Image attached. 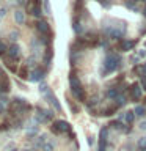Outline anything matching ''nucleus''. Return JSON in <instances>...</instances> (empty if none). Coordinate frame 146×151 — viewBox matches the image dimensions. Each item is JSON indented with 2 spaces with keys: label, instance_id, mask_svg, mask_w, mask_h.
<instances>
[{
  "label": "nucleus",
  "instance_id": "f257e3e1",
  "mask_svg": "<svg viewBox=\"0 0 146 151\" xmlns=\"http://www.w3.org/2000/svg\"><path fill=\"white\" fill-rule=\"evenodd\" d=\"M30 109H31L30 104H27L25 99L16 98L11 104H9V112H11L13 115H19V113H22V112H28Z\"/></svg>",
  "mask_w": 146,
  "mask_h": 151
},
{
  "label": "nucleus",
  "instance_id": "f03ea898",
  "mask_svg": "<svg viewBox=\"0 0 146 151\" xmlns=\"http://www.w3.org/2000/svg\"><path fill=\"white\" fill-rule=\"evenodd\" d=\"M39 91L42 93V96H44V98L47 99V101H49V102L52 104V106L55 107V110H57V112H61V106H60L58 99L55 98V94L52 93V90H50L49 87H47V85L42 83V85H41V88H39Z\"/></svg>",
  "mask_w": 146,
  "mask_h": 151
},
{
  "label": "nucleus",
  "instance_id": "7ed1b4c3",
  "mask_svg": "<svg viewBox=\"0 0 146 151\" xmlns=\"http://www.w3.org/2000/svg\"><path fill=\"white\" fill-rule=\"evenodd\" d=\"M118 57L115 54H108L105 57V60H104V74H108V73H113L116 68H118Z\"/></svg>",
  "mask_w": 146,
  "mask_h": 151
},
{
  "label": "nucleus",
  "instance_id": "20e7f679",
  "mask_svg": "<svg viewBox=\"0 0 146 151\" xmlns=\"http://www.w3.org/2000/svg\"><path fill=\"white\" fill-rule=\"evenodd\" d=\"M69 131H71V126L64 120H57L52 124V132H55V134H63V132H69Z\"/></svg>",
  "mask_w": 146,
  "mask_h": 151
},
{
  "label": "nucleus",
  "instance_id": "39448f33",
  "mask_svg": "<svg viewBox=\"0 0 146 151\" xmlns=\"http://www.w3.org/2000/svg\"><path fill=\"white\" fill-rule=\"evenodd\" d=\"M129 93H130V98L132 101H140L141 99V93H143V88H141V83H132L130 88H129Z\"/></svg>",
  "mask_w": 146,
  "mask_h": 151
},
{
  "label": "nucleus",
  "instance_id": "423d86ee",
  "mask_svg": "<svg viewBox=\"0 0 146 151\" xmlns=\"http://www.w3.org/2000/svg\"><path fill=\"white\" fill-rule=\"evenodd\" d=\"M54 118V113L52 110H42V109H38V115H36V120L41 121V123H47Z\"/></svg>",
  "mask_w": 146,
  "mask_h": 151
},
{
  "label": "nucleus",
  "instance_id": "0eeeda50",
  "mask_svg": "<svg viewBox=\"0 0 146 151\" xmlns=\"http://www.w3.org/2000/svg\"><path fill=\"white\" fill-rule=\"evenodd\" d=\"M44 76H46V71L42 68H35L30 73V77L28 79H30L31 82H41V80L44 79Z\"/></svg>",
  "mask_w": 146,
  "mask_h": 151
},
{
  "label": "nucleus",
  "instance_id": "6e6552de",
  "mask_svg": "<svg viewBox=\"0 0 146 151\" xmlns=\"http://www.w3.org/2000/svg\"><path fill=\"white\" fill-rule=\"evenodd\" d=\"M36 30L39 32L42 36H47V35L50 36V27L46 21H38L36 22Z\"/></svg>",
  "mask_w": 146,
  "mask_h": 151
},
{
  "label": "nucleus",
  "instance_id": "1a4fd4ad",
  "mask_svg": "<svg viewBox=\"0 0 146 151\" xmlns=\"http://www.w3.org/2000/svg\"><path fill=\"white\" fill-rule=\"evenodd\" d=\"M107 33H108V36L110 38H115V40H118V38H121L122 35H124V27H108L107 30H105Z\"/></svg>",
  "mask_w": 146,
  "mask_h": 151
},
{
  "label": "nucleus",
  "instance_id": "9d476101",
  "mask_svg": "<svg viewBox=\"0 0 146 151\" xmlns=\"http://www.w3.org/2000/svg\"><path fill=\"white\" fill-rule=\"evenodd\" d=\"M135 44H137V41H134V40H122V41L120 42V49H121L122 52H127V50H132V49H134Z\"/></svg>",
  "mask_w": 146,
  "mask_h": 151
},
{
  "label": "nucleus",
  "instance_id": "9b49d317",
  "mask_svg": "<svg viewBox=\"0 0 146 151\" xmlns=\"http://www.w3.org/2000/svg\"><path fill=\"white\" fill-rule=\"evenodd\" d=\"M30 13H31L35 17H41V14H42V9H41V0H35V2H33L31 8H30Z\"/></svg>",
  "mask_w": 146,
  "mask_h": 151
},
{
  "label": "nucleus",
  "instance_id": "f8f14e48",
  "mask_svg": "<svg viewBox=\"0 0 146 151\" xmlns=\"http://www.w3.org/2000/svg\"><path fill=\"white\" fill-rule=\"evenodd\" d=\"M19 54H21V49H19V46H17V44L9 46V49H8V55H9V58L14 60V61H17V60H19Z\"/></svg>",
  "mask_w": 146,
  "mask_h": 151
},
{
  "label": "nucleus",
  "instance_id": "ddd939ff",
  "mask_svg": "<svg viewBox=\"0 0 146 151\" xmlns=\"http://www.w3.org/2000/svg\"><path fill=\"white\" fill-rule=\"evenodd\" d=\"M107 146V129H101V139H99L97 151H105Z\"/></svg>",
  "mask_w": 146,
  "mask_h": 151
},
{
  "label": "nucleus",
  "instance_id": "4468645a",
  "mask_svg": "<svg viewBox=\"0 0 146 151\" xmlns=\"http://www.w3.org/2000/svg\"><path fill=\"white\" fill-rule=\"evenodd\" d=\"M72 94H74V98L77 99V101H85L87 99V94H85V90L80 87V88H77V90H72Z\"/></svg>",
  "mask_w": 146,
  "mask_h": 151
},
{
  "label": "nucleus",
  "instance_id": "2eb2a0df",
  "mask_svg": "<svg viewBox=\"0 0 146 151\" xmlns=\"http://www.w3.org/2000/svg\"><path fill=\"white\" fill-rule=\"evenodd\" d=\"M69 85H71V90H77V88L82 87V85H80V80L75 77L74 74L69 76Z\"/></svg>",
  "mask_w": 146,
  "mask_h": 151
},
{
  "label": "nucleus",
  "instance_id": "dca6fc26",
  "mask_svg": "<svg viewBox=\"0 0 146 151\" xmlns=\"http://www.w3.org/2000/svg\"><path fill=\"white\" fill-rule=\"evenodd\" d=\"M9 91V82L6 77H2L0 79V93H6Z\"/></svg>",
  "mask_w": 146,
  "mask_h": 151
},
{
  "label": "nucleus",
  "instance_id": "f3484780",
  "mask_svg": "<svg viewBox=\"0 0 146 151\" xmlns=\"http://www.w3.org/2000/svg\"><path fill=\"white\" fill-rule=\"evenodd\" d=\"M134 120H135V112L134 110H129V112L124 113V121L127 123V124H132Z\"/></svg>",
  "mask_w": 146,
  "mask_h": 151
},
{
  "label": "nucleus",
  "instance_id": "a211bd4d",
  "mask_svg": "<svg viewBox=\"0 0 146 151\" xmlns=\"http://www.w3.org/2000/svg\"><path fill=\"white\" fill-rule=\"evenodd\" d=\"M19 77H21V79H28V77H30V74H28L27 66H22V68L19 69Z\"/></svg>",
  "mask_w": 146,
  "mask_h": 151
},
{
  "label": "nucleus",
  "instance_id": "6ab92c4d",
  "mask_svg": "<svg viewBox=\"0 0 146 151\" xmlns=\"http://www.w3.org/2000/svg\"><path fill=\"white\" fill-rule=\"evenodd\" d=\"M118 110V106H113V107H108V109H105V110L102 112V115H105V116H110V115H113Z\"/></svg>",
  "mask_w": 146,
  "mask_h": 151
},
{
  "label": "nucleus",
  "instance_id": "aec40b11",
  "mask_svg": "<svg viewBox=\"0 0 146 151\" xmlns=\"http://www.w3.org/2000/svg\"><path fill=\"white\" fill-rule=\"evenodd\" d=\"M14 19H16L17 24H22L25 17H24V13L22 11H16V13H14Z\"/></svg>",
  "mask_w": 146,
  "mask_h": 151
},
{
  "label": "nucleus",
  "instance_id": "412c9836",
  "mask_svg": "<svg viewBox=\"0 0 146 151\" xmlns=\"http://www.w3.org/2000/svg\"><path fill=\"white\" fill-rule=\"evenodd\" d=\"M52 54H54V52H52V49L49 47V49H47V52H46V55H44V61H46V65H49V63H50V60H52Z\"/></svg>",
  "mask_w": 146,
  "mask_h": 151
},
{
  "label": "nucleus",
  "instance_id": "4be33fe9",
  "mask_svg": "<svg viewBox=\"0 0 146 151\" xmlns=\"http://www.w3.org/2000/svg\"><path fill=\"white\" fill-rule=\"evenodd\" d=\"M134 112H135V115H138V116H143L145 113H146V109H145V107H141V106H137Z\"/></svg>",
  "mask_w": 146,
  "mask_h": 151
},
{
  "label": "nucleus",
  "instance_id": "5701e85b",
  "mask_svg": "<svg viewBox=\"0 0 146 151\" xmlns=\"http://www.w3.org/2000/svg\"><path fill=\"white\" fill-rule=\"evenodd\" d=\"M115 101H116V106H118V107H120V106H124V104H126V96H124V94H120V96H118Z\"/></svg>",
  "mask_w": 146,
  "mask_h": 151
},
{
  "label": "nucleus",
  "instance_id": "b1692460",
  "mask_svg": "<svg viewBox=\"0 0 146 151\" xmlns=\"http://www.w3.org/2000/svg\"><path fill=\"white\" fill-rule=\"evenodd\" d=\"M42 151H54V143H50V142L42 143Z\"/></svg>",
  "mask_w": 146,
  "mask_h": 151
},
{
  "label": "nucleus",
  "instance_id": "393cba45",
  "mask_svg": "<svg viewBox=\"0 0 146 151\" xmlns=\"http://www.w3.org/2000/svg\"><path fill=\"white\" fill-rule=\"evenodd\" d=\"M74 32L75 33H82V25H80V22H77V21L74 22Z\"/></svg>",
  "mask_w": 146,
  "mask_h": 151
},
{
  "label": "nucleus",
  "instance_id": "a878e982",
  "mask_svg": "<svg viewBox=\"0 0 146 151\" xmlns=\"http://www.w3.org/2000/svg\"><path fill=\"white\" fill-rule=\"evenodd\" d=\"M6 50H8V49H6V46H5V42H3V41H0V57H2Z\"/></svg>",
  "mask_w": 146,
  "mask_h": 151
},
{
  "label": "nucleus",
  "instance_id": "bb28decb",
  "mask_svg": "<svg viewBox=\"0 0 146 151\" xmlns=\"http://www.w3.org/2000/svg\"><path fill=\"white\" fill-rule=\"evenodd\" d=\"M44 9L47 13H50V6H49V0H44Z\"/></svg>",
  "mask_w": 146,
  "mask_h": 151
},
{
  "label": "nucleus",
  "instance_id": "cd10ccee",
  "mask_svg": "<svg viewBox=\"0 0 146 151\" xmlns=\"http://www.w3.org/2000/svg\"><path fill=\"white\" fill-rule=\"evenodd\" d=\"M141 88L146 90V77H145V79H141Z\"/></svg>",
  "mask_w": 146,
  "mask_h": 151
},
{
  "label": "nucleus",
  "instance_id": "c85d7f7f",
  "mask_svg": "<svg viewBox=\"0 0 146 151\" xmlns=\"http://www.w3.org/2000/svg\"><path fill=\"white\" fill-rule=\"evenodd\" d=\"M97 2H101V3H104V5H105V6H108V5H110V3H108V0H97Z\"/></svg>",
  "mask_w": 146,
  "mask_h": 151
},
{
  "label": "nucleus",
  "instance_id": "c756f323",
  "mask_svg": "<svg viewBox=\"0 0 146 151\" xmlns=\"http://www.w3.org/2000/svg\"><path fill=\"white\" fill-rule=\"evenodd\" d=\"M138 57H146V50H140L138 52Z\"/></svg>",
  "mask_w": 146,
  "mask_h": 151
},
{
  "label": "nucleus",
  "instance_id": "7c9ffc66",
  "mask_svg": "<svg viewBox=\"0 0 146 151\" xmlns=\"http://www.w3.org/2000/svg\"><path fill=\"white\" fill-rule=\"evenodd\" d=\"M88 143H89V145L94 143V139H93V137H89V139H88Z\"/></svg>",
  "mask_w": 146,
  "mask_h": 151
},
{
  "label": "nucleus",
  "instance_id": "2f4dec72",
  "mask_svg": "<svg viewBox=\"0 0 146 151\" xmlns=\"http://www.w3.org/2000/svg\"><path fill=\"white\" fill-rule=\"evenodd\" d=\"M140 127H141V129H146V121H145V123H141Z\"/></svg>",
  "mask_w": 146,
  "mask_h": 151
},
{
  "label": "nucleus",
  "instance_id": "473e14b6",
  "mask_svg": "<svg viewBox=\"0 0 146 151\" xmlns=\"http://www.w3.org/2000/svg\"><path fill=\"white\" fill-rule=\"evenodd\" d=\"M2 112H3V104L0 102V113H2Z\"/></svg>",
  "mask_w": 146,
  "mask_h": 151
},
{
  "label": "nucleus",
  "instance_id": "72a5a7b5",
  "mask_svg": "<svg viewBox=\"0 0 146 151\" xmlns=\"http://www.w3.org/2000/svg\"><path fill=\"white\" fill-rule=\"evenodd\" d=\"M22 151H33V150H22Z\"/></svg>",
  "mask_w": 146,
  "mask_h": 151
},
{
  "label": "nucleus",
  "instance_id": "f704fd0d",
  "mask_svg": "<svg viewBox=\"0 0 146 151\" xmlns=\"http://www.w3.org/2000/svg\"><path fill=\"white\" fill-rule=\"evenodd\" d=\"M130 2H137V0H130Z\"/></svg>",
  "mask_w": 146,
  "mask_h": 151
},
{
  "label": "nucleus",
  "instance_id": "c9c22d12",
  "mask_svg": "<svg viewBox=\"0 0 146 151\" xmlns=\"http://www.w3.org/2000/svg\"><path fill=\"white\" fill-rule=\"evenodd\" d=\"M145 2H146V0H145Z\"/></svg>",
  "mask_w": 146,
  "mask_h": 151
}]
</instances>
